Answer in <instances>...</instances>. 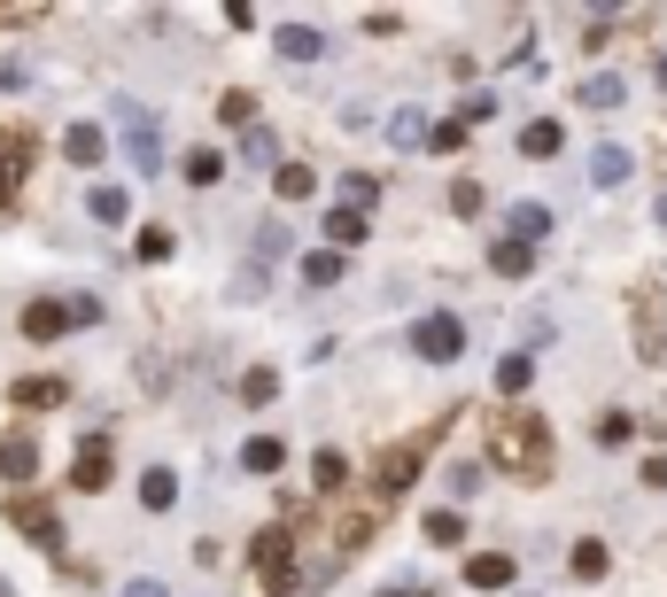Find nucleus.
Instances as JSON below:
<instances>
[{
  "label": "nucleus",
  "mask_w": 667,
  "mask_h": 597,
  "mask_svg": "<svg viewBox=\"0 0 667 597\" xmlns=\"http://www.w3.org/2000/svg\"><path fill=\"white\" fill-rule=\"evenodd\" d=\"M496 466H513V473L543 481V466H551V450H543V419H505V426H496Z\"/></svg>",
  "instance_id": "nucleus-1"
},
{
  "label": "nucleus",
  "mask_w": 667,
  "mask_h": 597,
  "mask_svg": "<svg viewBox=\"0 0 667 597\" xmlns=\"http://www.w3.org/2000/svg\"><path fill=\"white\" fill-rule=\"evenodd\" d=\"M411 350H420L428 365H458V350H466V326H458L450 311H428L420 326H411Z\"/></svg>",
  "instance_id": "nucleus-2"
},
{
  "label": "nucleus",
  "mask_w": 667,
  "mask_h": 597,
  "mask_svg": "<svg viewBox=\"0 0 667 597\" xmlns=\"http://www.w3.org/2000/svg\"><path fill=\"white\" fill-rule=\"evenodd\" d=\"M117 117H125V155H132V171H148V179H155V163H163V125H155L148 109H132V102H125Z\"/></svg>",
  "instance_id": "nucleus-3"
},
{
  "label": "nucleus",
  "mask_w": 667,
  "mask_h": 597,
  "mask_svg": "<svg viewBox=\"0 0 667 597\" xmlns=\"http://www.w3.org/2000/svg\"><path fill=\"white\" fill-rule=\"evenodd\" d=\"M9 520H16L39 551H62V520H55V504H47V496H32V489H24V496H9Z\"/></svg>",
  "instance_id": "nucleus-4"
},
{
  "label": "nucleus",
  "mask_w": 667,
  "mask_h": 597,
  "mask_svg": "<svg viewBox=\"0 0 667 597\" xmlns=\"http://www.w3.org/2000/svg\"><path fill=\"white\" fill-rule=\"evenodd\" d=\"M78 326V303H32L24 311V341H62Z\"/></svg>",
  "instance_id": "nucleus-5"
},
{
  "label": "nucleus",
  "mask_w": 667,
  "mask_h": 597,
  "mask_svg": "<svg viewBox=\"0 0 667 597\" xmlns=\"http://www.w3.org/2000/svg\"><path fill=\"white\" fill-rule=\"evenodd\" d=\"M257 574H265V582H288V574H295V536H288V528H265V536H257Z\"/></svg>",
  "instance_id": "nucleus-6"
},
{
  "label": "nucleus",
  "mask_w": 667,
  "mask_h": 597,
  "mask_svg": "<svg viewBox=\"0 0 667 597\" xmlns=\"http://www.w3.org/2000/svg\"><path fill=\"white\" fill-rule=\"evenodd\" d=\"M629 171H636V155L621 140H598L590 148V187H629Z\"/></svg>",
  "instance_id": "nucleus-7"
},
{
  "label": "nucleus",
  "mask_w": 667,
  "mask_h": 597,
  "mask_svg": "<svg viewBox=\"0 0 667 597\" xmlns=\"http://www.w3.org/2000/svg\"><path fill=\"white\" fill-rule=\"evenodd\" d=\"M489 272H496V280H528V272H536V248L505 233V241H496V248H489Z\"/></svg>",
  "instance_id": "nucleus-8"
},
{
  "label": "nucleus",
  "mask_w": 667,
  "mask_h": 597,
  "mask_svg": "<svg viewBox=\"0 0 667 597\" xmlns=\"http://www.w3.org/2000/svg\"><path fill=\"white\" fill-rule=\"evenodd\" d=\"M24 163H32V132H9V148H0V210L16 202V179H24Z\"/></svg>",
  "instance_id": "nucleus-9"
},
{
  "label": "nucleus",
  "mask_w": 667,
  "mask_h": 597,
  "mask_svg": "<svg viewBox=\"0 0 667 597\" xmlns=\"http://www.w3.org/2000/svg\"><path fill=\"white\" fill-rule=\"evenodd\" d=\"M272 55H288V62H318L326 39H318L311 24H280V32H272Z\"/></svg>",
  "instance_id": "nucleus-10"
},
{
  "label": "nucleus",
  "mask_w": 667,
  "mask_h": 597,
  "mask_svg": "<svg viewBox=\"0 0 667 597\" xmlns=\"http://www.w3.org/2000/svg\"><path fill=\"white\" fill-rule=\"evenodd\" d=\"M32 473H39V450H32L24 435H0V481H16V489H24Z\"/></svg>",
  "instance_id": "nucleus-11"
},
{
  "label": "nucleus",
  "mask_w": 667,
  "mask_h": 597,
  "mask_svg": "<svg viewBox=\"0 0 667 597\" xmlns=\"http://www.w3.org/2000/svg\"><path fill=\"white\" fill-rule=\"evenodd\" d=\"M513 574H520V559H513V551H481V559L466 566V582H473V589H505Z\"/></svg>",
  "instance_id": "nucleus-12"
},
{
  "label": "nucleus",
  "mask_w": 667,
  "mask_h": 597,
  "mask_svg": "<svg viewBox=\"0 0 667 597\" xmlns=\"http://www.w3.org/2000/svg\"><path fill=\"white\" fill-rule=\"evenodd\" d=\"M582 102H590V109H621L629 102V78L621 70H590V78H582Z\"/></svg>",
  "instance_id": "nucleus-13"
},
{
  "label": "nucleus",
  "mask_w": 667,
  "mask_h": 597,
  "mask_svg": "<svg viewBox=\"0 0 667 597\" xmlns=\"http://www.w3.org/2000/svg\"><path fill=\"white\" fill-rule=\"evenodd\" d=\"M102 148H109V140H102V125H70V132H62V155H70L78 171H94V163H102Z\"/></svg>",
  "instance_id": "nucleus-14"
},
{
  "label": "nucleus",
  "mask_w": 667,
  "mask_h": 597,
  "mask_svg": "<svg viewBox=\"0 0 667 597\" xmlns=\"http://www.w3.org/2000/svg\"><path fill=\"white\" fill-rule=\"evenodd\" d=\"M140 504H148V512H172V504H179V473H172V466H148V473H140Z\"/></svg>",
  "instance_id": "nucleus-15"
},
{
  "label": "nucleus",
  "mask_w": 667,
  "mask_h": 597,
  "mask_svg": "<svg viewBox=\"0 0 667 597\" xmlns=\"http://www.w3.org/2000/svg\"><path fill=\"white\" fill-rule=\"evenodd\" d=\"M241 466H248V473H280V466H288V443H280V435H248V443H241Z\"/></svg>",
  "instance_id": "nucleus-16"
},
{
  "label": "nucleus",
  "mask_w": 667,
  "mask_h": 597,
  "mask_svg": "<svg viewBox=\"0 0 667 597\" xmlns=\"http://www.w3.org/2000/svg\"><path fill=\"white\" fill-rule=\"evenodd\" d=\"M505 233H513V241H528V248H536V241H543V233H551V210H543V202H513V218H505Z\"/></svg>",
  "instance_id": "nucleus-17"
},
{
  "label": "nucleus",
  "mask_w": 667,
  "mask_h": 597,
  "mask_svg": "<svg viewBox=\"0 0 667 597\" xmlns=\"http://www.w3.org/2000/svg\"><path fill=\"white\" fill-rule=\"evenodd\" d=\"M388 140H396V148H428V140H435L428 109H396V117H388Z\"/></svg>",
  "instance_id": "nucleus-18"
},
{
  "label": "nucleus",
  "mask_w": 667,
  "mask_h": 597,
  "mask_svg": "<svg viewBox=\"0 0 667 597\" xmlns=\"http://www.w3.org/2000/svg\"><path fill=\"white\" fill-rule=\"evenodd\" d=\"M70 481H78V489H102V481H109V443H102V435H94L86 450H78V466H70Z\"/></svg>",
  "instance_id": "nucleus-19"
},
{
  "label": "nucleus",
  "mask_w": 667,
  "mask_h": 597,
  "mask_svg": "<svg viewBox=\"0 0 667 597\" xmlns=\"http://www.w3.org/2000/svg\"><path fill=\"white\" fill-rule=\"evenodd\" d=\"M420 450H428V443H411V450H388V458H381V489H388V496H403V481L420 473Z\"/></svg>",
  "instance_id": "nucleus-20"
},
{
  "label": "nucleus",
  "mask_w": 667,
  "mask_h": 597,
  "mask_svg": "<svg viewBox=\"0 0 667 597\" xmlns=\"http://www.w3.org/2000/svg\"><path fill=\"white\" fill-rule=\"evenodd\" d=\"M326 241H334V248H358V241H365V210H350V202L326 210Z\"/></svg>",
  "instance_id": "nucleus-21"
},
{
  "label": "nucleus",
  "mask_w": 667,
  "mask_h": 597,
  "mask_svg": "<svg viewBox=\"0 0 667 597\" xmlns=\"http://www.w3.org/2000/svg\"><path fill=\"white\" fill-rule=\"evenodd\" d=\"M342 280V248H311L303 256V288H334Z\"/></svg>",
  "instance_id": "nucleus-22"
},
{
  "label": "nucleus",
  "mask_w": 667,
  "mask_h": 597,
  "mask_svg": "<svg viewBox=\"0 0 667 597\" xmlns=\"http://www.w3.org/2000/svg\"><path fill=\"white\" fill-rule=\"evenodd\" d=\"M559 148H566V132H559L551 117H536V125L520 132V155H559Z\"/></svg>",
  "instance_id": "nucleus-23"
},
{
  "label": "nucleus",
  "mask_w": 667,
  "mask_h": 597,
  "mask_svg": "<svg viewBox=\"0 0 667 597\" xmlns=\"http://www.w3.org/2000/svg\"><path fill=\"white\" fill-rule=\"evenodd\" d=\"M86 210H94L102 225H125V218H132V202H125V187H94V195H86Z\"/></svg>",
  "instance_id": "nucleus-24"
},
{
  "label": "nucleus",
  "mask_w": 667,
  "mask_h": 597,
  "mask_svg": "<svg viewBox=\"0 0 667 597\" xmlns=\"http://www.w3.org/2000/svg\"><path fill=\"white\" fill-rule=\"evenodd\" d=\"M62 403V381H16V411H55Z\"/></svg>",
  "instance_id": "nucleus-25"
},
{
  "label": "nucleus",
  "mask_w": 667,
  "mask_h": 597,
  "mask_svg": "<svg viewBox=\"0 0 667 597\" xmlns=\"http://www.w3.org/2000/svg\"><path fill=\"white\" fill-rule=\"evenodd\" d=\"M218 179H225V155L218 148H195L187 155V187H218Z\"/></svg>",
  "instance_id": "nucleus-26"
},
{
  "label": "nucleus",
  "mask_w": 667,
  "mask_h": 597,
  "mask_svg": "<svg viewBox=\"0 0 667 597\" xmlns=\"http://www.w3.org/2000/svg\"><path fill=\"white\" fill-rule=\"evenodd\" d=\"M311 481H318V489L334 496V489L350 481V458H342V450H318V458H311Z\"/></svg>",
  "instance_id": "nucleus-27"
},
{
  "label": "nucleus",
  "mask_w": 667,
  "mask_h": 597,
  "mask_svg": "<svg viewBox=\"0 0 667 597\" xmlns=\"http://www.w3.org/2000/svg\"><path fill=\"white\" fill-rule=\"evenodd\" d=\"M428 543H466V512H458V504L428 512Z\"/></svg>",
  "instance_id": "nucleus-28"
},
{
  "label": "nucleus",
  "mask_w": 667,
  "mask_h": 597,
  "mask_svg": "<svg viewBox=\"0 0 667 597\" xmlns=\"http://www.w3.org/2000/svg\"><path fill=\"white\" fill-rule=\"evenodd\" d=\"M528 381H536V358H528V350H513L505 365H496V388H505V396H520Z\"/></svg>",
  "instance_id": "nucleus-29"
},
{
  "label": "nucleus",
  "mask_w": 667,
  "mask_h": 597,
  "mask_svg": "<svg viewBox=\"0 0 667 597\" xmlns=\"http://www.w3.org/2000/svg\"><path fill=\"white\" fill-rule=\"evenodd\" d=\"M241 155L257 163V171H272V155H280V140H272V125H248V140H241Z\"/></svg>",
  "instance_id": "nucleus-30"
},
{
  "label": "nucleus",
  "mask_w": 667,
  "mask_h": 597,
  "mask_svg": "<svg viewBox=\"0 0 667 597\" xmlns=\"http://www.w3.org/2000/svg\"><path fill=\"white\" fill-rule=\"evenodd\" d=\"M566 566H574V582H598L613 559H606V543H574V559H566Z\"/></svg>",
  "instance_id": "nucleus-31"
},
{
  "label": "nucleus",
  "mask_w": 667,
  "mask_h": 597,
  "mask_svg": "<svg viewBox=\"0 0 667 597\" xmlns=\"http://www.w3.org/2000/svg\"><path fill=\"white\" fill-rule=\"evenodd\" d=\"M272 187H280L288 202H303V195H311L318 179H311V171H303V163H280V179H272Z\"/></svg>",
  "instance_id": "nucleus-32"
},
{
  "label": "nucleus",
  "mask_w": 667,
  "mask_h": 597,
  "mask_svg": "<svg viewBox=\"0 0 667 597\" xmlns=\"http://www.w3.org/2000/svg\"><path fill=\"white\" fill-rule=\"evenodd\" d=\"M272 388H280V381H272V365H257V373H241V403H272Z\"/></svg>",
  "instance_id": "nucleus-33"
},
{
  "label": "nucleus",
  "mask_w": 667,
  "mask_h": 597,
  "mask_svg": "<svg viewBox=\"0 0 667 597\" xmlns=\"http://www.w3.org/2000/svg\"><path fill=\"white\" fill-rule=\"evenodd\" d=\"M288 248H295V233H288V225H265V233H257V256H265V265H280Z\"/></svg>",
  "instance_id": "nucleus-34"
},
{
  "label": "nucleus",
  "mask_w": 667,
  "mask_h": 597,
  "mask_svg": "<svg viewBox=\"0 0 667 597\" xmlns=\"http://www.w3.org/2000/svg\"><path fill=\"white\" fill-rule=\"evenodd\" d=\"M473 489H481V466H473V458H458V466H450V496H458V504H466V496H473Z\"/></svg>",
  "instance_id": "nucleus-35"
},
{
  "label": "nucleus",
  "mask_w": 667,
  "mask_h": 597,
  "mask_svg": "<svg viewBox=\"0 0 667 597\" xmlns=\"http://www.w3.org/2000/svg\"><path fill=\"white\" fill-rule=\"evenodd\" d=\"M132 248H140V256H148V265H163V256H172V233H163V225H148V233H140V241H132Z\"/></svg>",
  "instance_id": "nucleus-36"
},
{
  "label": "nucleus",
  "mask_w": 667,
  "mask_h": 597,
  "mask_svg": "<svg viewBox=\"0 0 667 597\" xmlns=\"http://www.w3.org/2000/svg\"><path fill=\"white\" fill-rule=\"evenodd\" d=\"M629 435H636L629 411H606V419H598V443H629Z\"/></svg>",
  "instance_id": "nucleus-37"
},
{
  "label": "nucleus",
  "mask_w": 667,
  "mask_h": 597,
  "mask_svg": "<svg viewBox=\"0 0 667 597\" xmlns=\"http://www.w3.org/2000/svg\"><path fill=\"white\" fill-rule=\"evenodd\" d=\"M381 202V179H365V171H358V179H350V210H373Z\"/></svg>",
  "instance_id": "nucleus-38"
},
{
  "label": "nucleus",
  "mask_w": 667,
  "mask_h": 597,
  "mask_svg": "<svg viewBox=\"0 0 667 597\" xmlns=\"http://www.w3.org/2000/svg\"><path fill=\"white\" fill-rule=\"evenodd\" d=\"M450 210H458V218H473V210H481V187H473V179H458V187H450Z\"/></svg>",
  "instance_id": "nucleus-39"
},
{
  "label": "nucleus",
  "mask_w": 667,
  "mask_h": 597,
  "mask_svg": "<svg viewBox=\"0 0 667 597\" xmlns=\"http://www.w3.org/2000/svg\"><path fill=\"white\" fill-rule=\"evenodd\" d=\"M125 597H172V589H163L155 574H132V582H125Z\"/></svg>",
  "instance_id": "nucleus-40"
},
{
  "label": "nucleus",
  "mask_w": 667,
  "mask_h": 597,
  "mask_svg": "<svg viewBox=\"0 0 667 597\" xmlns=\"http://www.w3.org/2000/svg\"><path fill=\"white\" fill-rule=\"evenodd\" d=\"M652 218H659V225H667V195H659V210H652Z\"/></svg>",
  "instance_id": "nucleus-41"
},
{
  "label": "nucleus",
  "mask_w": 667,
  "mask_h": 597,
  "mask_svg": "<svg viewBox=\"0 0 667 597\" xmlns=\"http://www.w3.org/2000/svg\"><path fill=\"white\" fill-rule=\"evenodd\" d=\"M388 597H420V589H388Z\"/></svg>",
  "instance_id": "nucleus-42"
},
{
  "label": "nucleus",
  "mask_w": 667,
  "mask_h": 597,
  "mask_svg": "<svg viewBox=\"0 0 667 597\" xmlns=\"http://www.w3.org/2000/svg\"><path fill=\"white\" fill-rule=\"evenodd\" d=\"M659 85H667V55H659Z\"/></svg>",
  "instance_id": "nucleus-43"
}]
</instances>
